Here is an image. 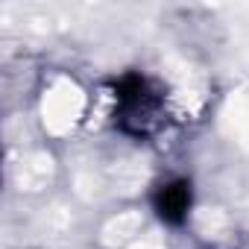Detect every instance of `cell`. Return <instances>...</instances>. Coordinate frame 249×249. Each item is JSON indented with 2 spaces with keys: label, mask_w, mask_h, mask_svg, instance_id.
Segmentation results:
<instances>
[{
  "label": "cell",
  "mask_w": 249,
  "mask_h": 249,
  "mask_svg": "<svg viewBox=\"0 0 249 249\" xmlns=\"http://www.w3.org/2000/svg\"><path fill=\"white\" fill-rule=\"evenodd\" d=\"M117 100V126L132 138H150L161 129L164 117V97L161 91L141 73H126L114 85Z\"/></svg>",
  "instance_id": "cell-1"
},
{
  "label": "cell",
  "mask_w": 249,
  "mask_h": 249,
  "mask_svg": "<svg viewBox=\"0 0 249 249\" xmlns=\"http://www.w3.org/2000/svg\"><path fill=\"white\" fill-rule=\"evenodd\" d=\"M191 199H194L191 182L176 179V182H167V185H161L156 191L153 205H156V211H159V217L164 223H182L188 217V211H191Z\"/></svg>",
  "instance_id": "cell-2"
}]
</instances>
